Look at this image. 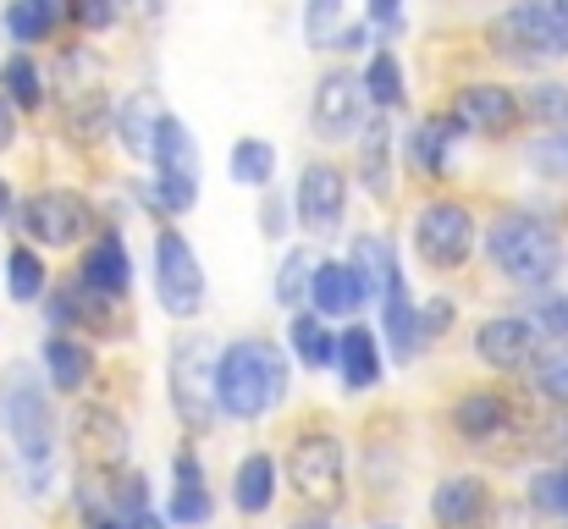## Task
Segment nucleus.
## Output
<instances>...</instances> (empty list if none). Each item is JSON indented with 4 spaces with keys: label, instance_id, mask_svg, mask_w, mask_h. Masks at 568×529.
Listing matches in <instances>:
<instances>
[{
    "label": "nucleus",
    "instance_id": "c85d7f7f",
    "mask_svg": "<svg viewBox=\"0 0 568 529\" xmlns=\"http://www.w3.org/2000/svg\"><path fill=\"white\" fill-rule=\"evenodd\" d=\"M55 22H61V0H11V6H6V28H11L17 44L50 39Z\"/></svg>",
    "mask_w": 568,
    "mask_h": 529
},
{
    "label": "nucleus",
    "instance_id": "9b49d317",
    "mask_svg": "<svg viewBox=\"0 0 568 529\" xmlns=\"http://www.w3.org/2000/svg\"><path fill=\"white\" fill-rule=\"evenodd\" d=\"M310 122H315L321 139H354L359 122H365V83H359L348 67L326 72V78L315 83V111H310Z\"/></svg>",
    "mask_w": 568,
    "mask_h": 529
},
{
    "label": "nucleus",
    "instance_id": "09e8293b",
    "mask_svg": "<svg viewBox=\"0 0 568 529\" xmlns=\"http://www.w3.org/2000/svg\"><path fill=\"white\" fill-rule=\"evenodd\" d=\"M11 215V193H6V182H0V221Z\"/></svg>",
    "mask_w": 568,
    "mask_h": 529
},
{
    "label": "nucleus",
    "instance_id": "423d86ee",
    "mask_svg": "<svg viewBox=\"0 0 568 529\" xmlns=\"http://www.w3.org/2000/svg\"><path fill=\"white\" fill-rule=\"evenodd\" d=\"M166 380H172V408H178L183 430L204 436L215 425V348H210V337H199V332L178 337Z\"/></svg>",
    "mask_w": 568,
    "mask_h": 529
},
{
    "label": "nucleus",
    "instance_id": "4c0bfd02",
    "mask_svg": "<svg viewBox=\"0 0 568 529\" xmlns=\"http://www.w3.org/2000/svg\"><path fill=\"white\" fill-rule=\"evenodd\" d=\"M525 161H530V172L547 176V182H568V133L536 139V144L525 150Z\"/></svg>",
    "mask_w": 568,
    "mask_h": 529
},
{
    "label": "nucleus",
    "instance_id": "ea45409f",
    "mask_svg": "<svg viewBox=\"0 0 568 529\" xmlns=\"http://www.w3.org/2000/svg\"><path fill=\"white\" fill-rule=\"evenodd\" d=\"M530 502H536L541 513H552V519H568V464L541 469V475L530 480Z\"/></svg>",
    "mask_w": 568,
    "mask_h": 529
},
{
    "label": "nucleus",
    "instance_id": "c9c22d12",
    "mask_svg": "<svg viewBox=\"0 0 568 529\" xmlns=\"http://www.w3.org/2000/svg\"><path fill=\"white\" fill-rule=\"evenodd\" d=\"M304 33H310V44L315 50H337L343 44V0H310L304 6Z\"/></svg>",
    "mask_w": 568,
    "mask_h": 529
},
{
    "label": "nucleus",
    "instance_id": "8fccbe9b",
    "mask_svg": "<svg viewBox=\"0 0 568 529\" xmlns=\"http://www.w3.org/2000/svg\"><path fill=\"white\" fill-rule=\"evenodd\" d=\"M293 529H326V525H293Z\"/></svg>",
    "mask_w": 568,
    "mask_h": 529
},
{
    "label": "nucleus",
    "instance_id": "49530a36",
    "mask_svg": "<svg viewBox=\"0 0 568 529\" xmlns=\"http://www.w3.org/2000/svg\"><path fill=\"white\" fill-rule=\"evenodd\" d=\"M128 6H133L139 17H161V11H166V0H128Z\"/></svg>",
    "mask_w": 568,
    "mask_h": 529
},
{
    "label": "nucleus",
    "instance_id": "f8f14e48",
    "mask_svg": "<svg viewBox=\"0 0 568 529\" xmlns=\"http://www.w3.org/2000/svg\"><path fill=\"white\" fill-rule=\"evenodd\" d=\"M293 210H298V221H304L310 232L343 226V210H348V176H343V166H332V161L304 166L298 193H293Z\"/></svg>",
    "mask_w": 568,
    "mask_h": 529
},
{
    "label": "nucleus",
    "instance_id": "dca6fc26",
    "mask_svg": "<svg viewBox=\"0 0 568 529\" xmlns=\"http://www.w3.org/2000/svg\"><path fill=\"white\" fill-rule=\"evenodd\" d=\"M486 513H491V491H486L480 475H453V480H442L436 497H430L436 529H480Z\"/></svg>",
    "mask_w": 568,
    "mask_h": 529
},
{
    "label": "nucleus",
    "instance_id": "473e14b6",
    "mask_svg": "<svg viewBox=\"0 0 568 529\" xmlns=\"http://www.w3.org/2000/svg\"><path fill=\"white\" fill-rule=\"evenodd\" d=\"M365 100L371 105H381V111H397L403 105V61L392 55V50H376L371 55V67H365Z\"/></svg>",
    "mask_w": 568,
    "mask_h": 529
},
{
    "label": "nucleus",
    "instance_id": "393cba45",
    "mask_svg": "<svg viewBox=\"0 0 568 529\" xmlns=\"http://www.w3.org/2000/svg\"><path fill=\"white\" fill-rule=\"evenodd\" d=\"M150 155H155V176H193L199 172L189 128H183L172 111L161 116V128H155V139H150Z\"/></svg>",
    "mask_w": 568,
    "mask_h": 529
},
{
    "label": "nucleus",
    "instance_id": "4be33fe9",
    "mask_svg": "<svg viewBox=\"0 0 568 529\" xmlns=\"http://www.w3.org/2000/svg\"><path fill=\"white\" fill-rule=\"evenodd\" d=\"M232 502H237V513H248V519H260V513L276 502V458H271V452H248V458L237 464Z\"/></svg>",
    "mask_w": 568,
    "mask_h": 529
},
{
    "label": "nucleus",
    "instance_id": "a878e982",
    "mask_svg": "<svg viewBox=\"0 0 568 529\" xmlns=\"http://www.w3.org/2000/svg\"><path fill=\"white\" fill-rule=\"evenodd\" d=\"M381 321H386V343H392V358H414L419 348V309L408 304V293H403V282L381 298Z\"/></svg>",
    "mask_w": 568,
    "mask_h": 529
},
{
    "label": "nucleus",
    "instance_id": "f03ea898",
    "mask_svg": "<svg viewBox=\"0 0 568 529\" xmlns=\"http://www.w3.org/2000/svg\"><path fill=\"white\" fill-rule=\"evenodd\" d=\"M486 254H491V265L508 276V282H519V287H547L558 271H564V243H558V232L541 221V215H503L491 232H486Z\"/></svg>",
    "mask_w": 568,
    "mask_h": 529
},
{
    "label": "nucleus",
    "instance_id": "412c9836",
    "mask_svg": "<svg viewBox=\"0 0 568 529\" xmlns=\"http://www.w3.org/2000/svg\"><path fill=\"white\" fill-rule=\"evenodd\" d=\"M44 369H50V386L72 397L94 380V348L83 337H50L44 343Z\"/></svg>",
    "mask_w": 568,
    "mask_h": 529
},
{
    "label": "nucleus",
    "instance_id": "c03bdc74",
    "mask_svg": "<svg viewBox=\"0 0 568 529\" xmlns=\"http://www.w3.org/2000/svg\"><path fill=\"white\" fill-rule=\"evenodd\" d=\"M397 17H403V0H371V22H376V28L392 33V28H397Z\"/></svg>",
    "mask_w": 568,
    "mask_h": 529
},
{
    "label": "nucleus",
    "instance_id": "f3484780",
    "mask_svg": "<svg viewBox=\"0 0 568 529\" xmlns=\"http://www.w3.org/2000/svg\"><path fill=\"white\" fill-rule=\"evenodd\" d=\"M78 441H83V458H89L94 469L116 475V469H122V452H128V425H122V414H111V408H83V414H78Z\"/></svg>",
    "mask_w": 568,
    "mask_h": 529
},
{
    "label": "nucleus",
    "instance_id": "1a4fd4ad",
    "mask_svg": "<svg viewBox=\"0 0 568 529\" xmlns=\"http://www.w3.org/2000/svg\"><path fill=\"white\" fill-rule=\"evenodd\" d=\"M155 293H161V309L178 321H193L204 309V271L178 226L155 232Z\"/></svg>",
    "mask_w": 568,
    "mask_h": 529
},
{
    "label": "nucleus",
    "instance_id": "7c9ffc66",
    "mask_svg": "<svg viewBox=\"0 0 568 529\" xmlns=\"http://www.w3.org/2000/svg\"><path fill=\"white\" fill-rule=\"evenodd\" d=\"M226 172H232L237 187H265L276 176V150L265 139H237L232 155H226Z\"/></svg>",
    "mask_w": 568,
    "mask_h": 529
},
{
    "label": "nucleus",
    "instance_id": "0eeeda50",
    "mask_svg": "<svg viewBox=\"0 0 568 529\" xmlns=\"http://www.w3.org/2000/svg\"><path fill=\"white\" fill-rule=\"evenodd\" d=\"M94 204L83 199V193H72V187H44V193H33V199H22V210H17V226L39 243V248H72L78 237H89L94 232Z\"/></svg>",
    "mask_w": 568,
    "mask_h": 529
},
{
    "label": "nucleus",
    "instance_id": "cd10ccee",
    "mask_svg": "<svg viewBox=\"0 0 568 529\" xmlns=\"http://www.w3.org/2000/svg\"><path fill=\"white\" fill-rule=\"evenodd\" d=\"M287 343L298 353V364L304 369H326V364H337V337L321 326V315H293V326H287Z\"/></svg>",
    "mask_w": 568,
    "mask_h": 529
},
{
    "label": "nucleus",
    "instance_id": "c756f323",
    "mask_svg": "<svg viewBox=\"0 0 568 529\" xmlns=\"http://www.w3.org/2000/svg\"><path fill=\"white\" fill-rule=\"evenodd\" d=\"M359 176H365V187L376 199L392 193V128L386 122L365 128V139H359Z\"/></svg>",
    "mask_w": 568,
    "mask_h": 529
},
{
    "label": "nucleus",
    "instance_id": "6e6552de",
    "mask_svg": "<svg viewBox=\"0 0 568 529\" xmlns=\"http://www.w3.org/2000/svg\"><path fill=\"white\" fill-rule=\"evenodd\" d=\"M414 248L430 271H458L475 248V215L458 199H430L414 215Z\"/></svg>",
    "mask_w": 568,
    "mask_h": 529
},
{
    "label": "nucleus",
    "instance_id": "a19ab883",
    "mask_svg": "<svg viewBox=\"0 0 568 529\" xmlns=\"http://www.w3.org/2000/svg\"><path fill=\"white\" fill-rule=\"evenodd\" d=\"M116 11H122V0H67V17L89 33H105L116 22Z\"/></svg>",
    "mask_w": 568,
    "mask_h": 529
},
{
    "label": "nucleus",
    "instance_id": "37998d69",
    "mask_svg": "<svg viewBox=\"0 0 568 529\" xmlns=\"http://www.w3.org/2000/svg\"><path fill=\"white\" fill-rule=\"evenodd\" d=\"M530 321H536V326H547V332H558V337H564V332H568V293H564V298H541V304H536V315H530Z\"/></svg>",
    "mask_w": 568,
    "mask_h": 529
},
{
    "label": "nucleus",
    "instance_id": "6ab92c4d",
    "mask_svg": "<svg viewBox=\"0 0 568 529\" xmlns=\"http://www.w3.org/2000/svg\"><path fill=\"white\" fill-rule=\"evenodd\" d=\"M453 144H458L453 116H425V122L408 133V166H414V176H447Z\"/></svg>",
    "mask_w": 568,
    "mask_h": 529
},
{
    "label": "nucleus",
    "instance_id": "e433bc0d",
    "mask_svg": "<svg viewBox=\"0 0 568 529\" xmlns=\"http://www.w3.org/2000/svg\"><path fill=\"white\" fill-rule=\"evenodd\" d=\"M525 111H530L541 128L568 133V83H536V89H530V100H525Z\"/></svg>",
    "mask_w": 568,
    "mask_h": 529
},
{
    "label": "nucleus",
    "instance_id": "5701e85b",
    "mask_svg": "<svg viewBox=\"0 0 568 529\" xmlns=\"http://www.w3.org/2000/svg\"><path fill=\"white\" fill-rule=\"evenodd\" d=\"M337 369H343V380L354 391H365V386L381 380V348H376V332L371 326H348L337 337Z\"/></svg>",
    "mask_w": 568,
    "mask_h": 529
},
{
    "label": "nucleus",
    "instance_id": "2eb2a0df",
    "mask_svg": "<svg viewBox=\"0 0 568 529\" xmlns=\"http://www.w3.org/2000/svg\"><path fill=\"white\" fill-rule=\"evenodd\" d=\"M78 282L100 298H128L133 287V260H128V243L116 232H100L89 248H83V265H78Z\"/></svg>",
    "mask_w": 568,
    "mask_h": 529
},
{
    "label": "nucleus",
    "instance_id": "a18cd8bd",
    "mask_svg": "<svg viewBox=\"0 0 568 529\" xmlns=\"http://www.w3.org/2000/svg\"><path fill=\"white\" fill-rule=\"evenodd\" d=\"M11 139H17V111H11V100L0 94V150H11Z\"/></svg>",
    "mask_w": 568,
    "mask_h": 529
},
{
    "label": "nucleus",
    "instance_id": "bb28decb",
    "mask_svg": "<svg viewBox=\"0 0 568 529\" xmlns=\"http://www.w3.org/2000/svg\"><path fill=\"white\" fill-rule=\"evenodd\" d=\"M172 525H210V486L193 464V452L178 458V491H172Z\"/></svg>",
    "mask_w": 568,
    "mask_h": 529
},
{
    "label": "nucleus",
    "instance_id": "9d476101",
    "mask_svg": "<svg viewBox=\"0 0 568 529\" xmlns=\"http://www.w3.org/2000/svg\"><path fill=\"white\" fill-rule=\"evenodd\" d=\"M447 116H453V128H458V133L503 139V133H514V128H519L525 105H519V94H514V89H503V83H464V89L453 94Z\"/></svg>",
    "mask_w": 568,
    "mask_h": 529
},
{
    "label": "nucleus",
    "instance_id": "79ce46f5",
    "mask_svg": "<svg viewBox=\"0 0 568 529\" xmlns=\"http://www.w3.org/2000/svg\"><path fill=\"white\" fill-rule=\"evenodd\" d=\"M453 326V304L447 298H430L425 309H419V337H442Z\"/></svg>",
    "mask_w": 568,
    "mask_h": 529
},
{
    "label": "nucleus",
    "instance_id": "f704fd0d",
    "mask_svg": "<svg viewBox=\"0 0 568 529\" xmlns=\"http://www.w3.org/2000/svg\"><path fill=\"white\" fill-rule=\"evenodd\" d=\"M6 287H11L17 304H33V298L44 293V260H39L28 243L6 254Z\"/></svg>",
    "mask_w": 568,
    "mask_h": 529
},
{
    "label": "nucleus",
    "instance_id": "2f4dec72",
    "mask_svg": "<svg viewBox=\"0 0 568 529\" xmlns=\"http://www.w3.org/2000/svg\"><path fill=\"white\" fill-rule=\"evenodd\" d=\"M0 89H6L11 111H17V105H22V111H39V105H44V72L33 67V55H11V61L0 67Z\"/></svg>",
    "mask_w": 568,
    "mask_h": 529
},
{
    "label": "nucleus",
    "instance_id": "58836bf2",
    "mask_svg": "<svg viewBox=\"0 0 568 529\" xmlns=\"http://www.w3.org/2000/svg\"><path fill=\"white\" fill-rule=\"evenodd\" d=\"M536 391L547 397V403H558V408H568V348H552V353H541L536 364Z\"/></svg>",
    "mask_w": 568,
    "mask_h": 529
},
{
    "label": "nucleus",
    "instance_id": "39448f33",
    "mask_svg": "<svg viewBox=\"0 0 568 529\" xmlns=\"http://www.w3.org/2000/svg\"><path fill=\"white\" fill-rule=\"evenodd\" d=\"M343 480H348V464H343V441L326 436V430H304L293 436L287 447V486L304 508L326 513L343 502Z\"/></svg>",
    "mask_w": 568,
    "mask_h": 529
},
{
    "label": "nucleus",
    "instance_id": "de8ad7c7",
    "mask_svg": "<svg viewBox=\"0 0 568 529\" xmlns=\"http://www.w3.org/2000/svg\"><path fill=\"white\" fill-rule=\"evenodd\" d=\"M128 529H166V525H161V519L144 508V513H133V519H128Z\"/></svg>",
    "mask_w": 568,
    "mask_h": 529
},
{
    "label": "nucleus",
    "instance_id": "3c124183",
    "mask_svg": "<svg viewBox=\"0 0 568 529\" xmlns=\"http://www.w3.org/2000/svg\"><path fill=\"white\" fill-rule=\"evenodd\" d=\"M381 529H397V525H381Z\"/></svg>",
    "mask_w": 568,
    "mask_h": 529
},
{
    "label": "nucleus",
    "instance_id": "20e7f679",
    "mask_svg": "<svg viewBox=\"0 0 568 529\" xmlns=\"http://www.w3.org/2000/svg\"><path fill=\"white\" fill-rule=\"evenodd\" d=\"M0 419H6V430H11V441H17V452L28 464H50V452H55V414H50V397L33 380L28 364H17L0 380Z\"/></svg>",
    "mask_w": 568,
    "mask_h": 529
},
{
    "label": "nucleus",
    "instance_id": "b1692460",
    "mask_svg": "<svg viewBox=\"0 0 568 529\" xmlns=\"http://www.w3.org/2000/svg\"><path fill=\"white\" fill-rule=\"evenodd\" d=\"M161 116H166L161 94H155V89H139V94H133V100L116 111V139H122L133 155H150V139H155Z\"/></svg>",
    "mask_w": 568,
    "mask_h": 529
},
{
    "label": "nucleus",
    "instance_id": "a211bd4d",
    "mask_svg": "<svg viewBox=\"0 0 568 529\" xmlns=\"http://www.w3.org/2000/svg\"><path fill=\"white\" fill-rule=\"evenodd\" d=\"M310 304H315V315H326V321H348L354 309H365V287H359V276H354L348 265L326 260V265H315Z\"/></svg>",
    "mask_w": 568,
    "mask_h": 529
},
{
    "label": "nucleus",
    "instance_id": "aec40b11",
    "mask_svg": "<svg viewBox=\"0 0 568 529\" xmlns=\"http://www.w3.org/2000/svg\"><path fill=\"white\" fill-rule=\"evenodd\" d=\"M348 271L359 276V287H365V298H386L403 276H397V254H392V243L376 237V232H365V237H354V254H348Z\"/></svg>",
    "mask_w": 568,
    "mask_h": 529
},
{
    "label": "nucleus",
    "instance_id": "4468645a",
    "mask_svg": "<svg viewBox=\"0 0 568 529\" xmlns=\"http://www.w3.org/2000/svg\"><path fill=\"white\" fill-rule=\"evenodd\" d=\"M514 425H519V414H514L508 391H491V386H480V391H464V397H458V408H453V430H458L469 447L503 441Z\"/></svg>",
    "mask_w": 568,
    "mask_h": 529
},
{
    "label": "nucleus",
    "instance_id": "72a5a7b5",
    "mask_svg": "<svg viewBox=\"0 0 568 529\" xmlns=\"http://www.w3.org/2000/svg\"><path fill=\"white\" fill-rule=\"evenodd\" d=\"M315 265H321V260H315V254H304V248H293V254L276 265V304H282V309H293V315H298V304L310 298Z\"/></svg>",
    "mask_w": 568,
    "mask_h": 529
},
{
    "label": "nucleus",
    "instance_id": "7ed1b4c3",
    "mask_svg": "<svg viewBox=\"0 0 568 529\" xmlns=\"http://www.w3.org/2000/svg\"><path fill=\"white\" fill-rule=\"evenodd\" d=\"M491 50L508 61H552L568 55V0H519L486 28Z\"/></svg>",
    "mask_w": 568,
    "mask_h": 529
},
{
    "label": "nucleus",
    "instance_id": "f257e3e1",
    "mask_svg": "<svg viewBox=\"0 0 568 529\" xmlns=\"http://www.w3.org/2000/svg\"><path fill=\"white\" fill-rule=\"evenodd\" d=\"M287 397V358L265 337H243L215 358V408L232 419H260Z\"/></svg>",
    "mask_w": 568,
    "mask_h": 529
},
{
    "label": "nucleus",
    "instance_id": "ddd939ff",
    "mask_svg": "<svg viewBox=\"0 0 568 529\" xmlns=\"http://www.w3.org/2000/svg\"><path fill=\"white\" fill-rule=\"evenodd\" d=\"M475 353L491 364V369H525L536 364L541 353V326L530 315H497L475 332Z\"/></svg>",
    "mask_w": 568,
    "mask_h": 529
}]
</instances>
